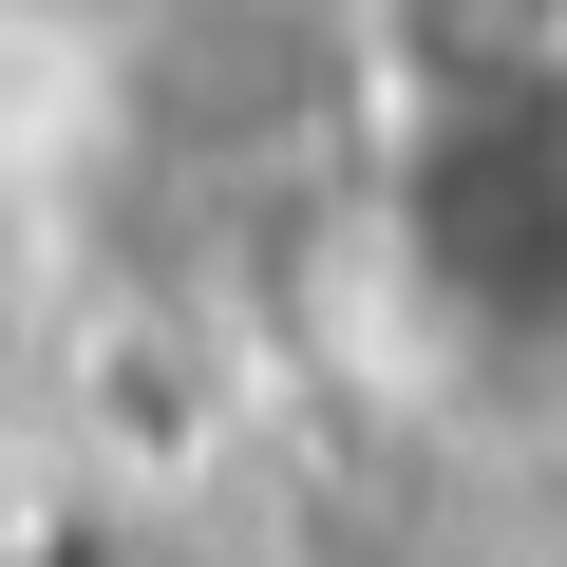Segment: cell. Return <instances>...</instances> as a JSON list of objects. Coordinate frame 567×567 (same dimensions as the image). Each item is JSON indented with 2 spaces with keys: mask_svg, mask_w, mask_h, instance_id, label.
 <instances>
[{
  "mask_svg": "<svg viewBox=\"0 0 567 567\" xmlns=\"http://www.w3.org/2000/svg\"><path fill=\"white\" fill-rule=\"evenodd\" d=\"M171 20H189V0H0V39H39V58H133Z\"/></svg>",
  "mask_w": 567,
  "mask_h": 567,
  "instance_id": "cell-2",
  "label": "cell"
},
{
  "mask_svg": "<svg viewBox=\"0 0 567 567\" xmlns=\"http://www.w3.org/2000/svg\"><path fill=\"white\" fill-rule=\"evenodd\" d=\"M379 265L473 398H567V0H379Z\"/></svg>",
  "mask_w": 567,
  "mask_h": 567,
  "instance_id": "cell-1",
  "label": "cell"
}]
</instances>
